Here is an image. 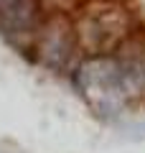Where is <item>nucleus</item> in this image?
<instances>
[{
	"label": "nucleus",
	"mask_w": 145,
	"mask_h": 153,
	"mask_svg": "<svg viewBox=\"0 0 145 153\" xmlns=\"http://www.w3.org/2000/svg\"><path fill=\"white\" fill-rule=\"evenodd\" d=\"M79 87L99 112L109 115L125 105L135 84L132 74L112 59H92L79 69Z\"/></svg>",
	"instance_id": "1"
},
{
	"label": "nucleus",
	"mask_w": 145,
	"mask_h": 153,
	"mask_svg": "<svg viewBox=\"0 0 145 153\" xmlns=\"http://www.w3.org/2000/svg\"><path fill=\"white\" fill-rule=\"evenodd\" d=\"M125 28H127V21H125L122 10L104 8L99 13H89V18L81 26V38H84V44L89 49L104 51L125 36Z\"/></svg>",
	"instance_id": "2"
},
{
	"label": "nucleus",
	"mask_w": 145,
	"mask_h": 153,
	"mask_svg": "<svg viewBox=\"0 0 145 153\" xmlns=\"http://www.w3.org/2000/svg\"><path fill=\"white\" fill-rule=\"evenodd\" d=\"M71 51V33L66 23H54L48 26V31L43 33L41 41V56L46 59V64L51 66H61L64 59Z\"/></svg>",
	"instance_id": "3"
},
{
	"label": "nucleus",
	"mask_w": 145,
	"mask_h": 153,
	"mask_svg": "<svg viewBox=\"0 0 145 153\" xmlns=\"http://www.w3.org/2000/svg\"><path fill=\"white\" fill-rule=\"evenodd\" d=\"M5 28L10 31H28L36 23V3L33 0H13L5 8Z\"/></svg>",
	"instance_id": "4"
},
{
	"label": "nucleus",
	"mask_w": 145,
	"mask_h": 153,
	"mask_svg": "<svg viewBox=\"0 0 145 153\" xmlns=\"http://www.w3.org/2000/svg\"><path fill=\"white\" fill-rule=\"evenodd\" d=\"M0 3H5V0H0Z\"/></svg>",
	"instance_id": "5"
}]
</instances>
